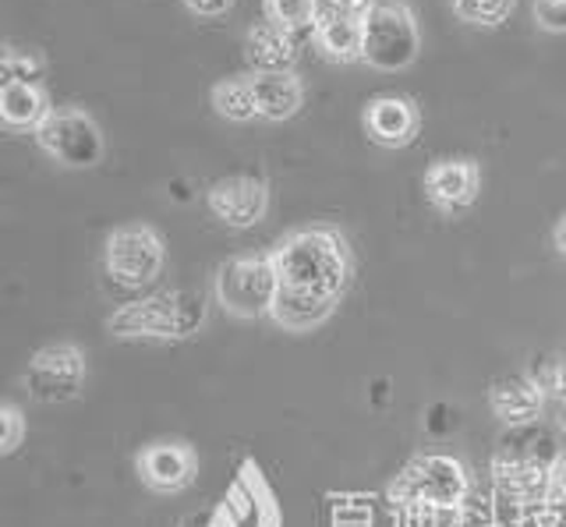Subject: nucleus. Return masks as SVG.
I'll use <instances>...</instances> for the list:
<instances>
[{
    "mask_svg": "<svg viewBox=\"0 0 566 527\" xmlns=\"http://www.w3.org/2000/svg\"><path fill=\"white\" fill-rule=\"evenodd\" d=\"M270 252H273L283 291L305 294L323 305L340 308L354 280V252L340 226H333V223L294 226V231L283 234Z\"/></svg>",
    "mask_w": 566,
    "mask_h": 527,
    "instance_id": "1",
    "label": "nucleus"
},
{
    "mask_svg": "<svg viewBox=\"0 0 566 527\" xmlns=\"http://www.w3.org/2000/svg\"><path fill=\"white\" fill-rule=\"evenodd\" d=\"M206 319L209 305L199 291L167 287L120 305L106 319V329L120 340H188L195 333H202Z\"/></svg>",
    "mask_w": 566,
    "mask_h": 527,
    "instance_id": "2",
    "label": "nucleus"
},
{
    "mask_svg": "<svg viewBox=\"0 0 566 527\" xmlns=\"http://www.w3.org/2000/svg\"><path fill=\"white\" fill-rule=\"evenodd\" d=\"M280 273L273 252H244L230 255L212 273V297L234 319H262L280 297Z\"/></svg>",
    "mask_w": 566,
    "mask_h": 527,
    "instance_id": "3",
    "label": "nucleus"
},
{
    "mask_svg": "<svg viewBox=\"0 0 566 527\" xmlns=\"http://www.w3.org/2000/svg\"><path fill=\"white\" fill-rule=\"evenodd\" d=\"M468 471L457 456L447 453H424L415 456L394 482H389L386 496L397 506L411 509H457L468 499Z\"/></svg>",
    "mask_w": 566,
    "mask_h": 527,
    "instance_id": "4",
    "label": "nucleus"
},
{
    "mask_svg": "<svg viewBox=\"0 0 566 527\" xmlns=\"http://www.w3.org/2000/svg\"><path fill=\"white\" fill-rule=\"evenodd\" d=\"M421 54V25L407 0H379L365 19V61L371 72L394 75Z\"/></svg>",
    "mask_w": 566,
    "mask_h": 527,
    "instance_id": "5",
    "label": "nucleus"
},
{
    "mask_svg": "<svg viewBox=\"0 0 566 527\" xmlns=\"http://www.w3.org/2000/svg\"><path fill=\"white\" fill-rule=\"evenodd\" d=\"M167 262L164 238L149 223H124L106 234L103 270L124 291H142L159 280Z\"/></svg>",
    "mask_w": 566,
    "mask_h": 527,
    "instance_id": "6",
    "label": "nucleus"
},
{
    "mask_svg": "<svg viewBox=\"0 0 566 527\" xmlns=\"http://www.w3.org/2000/svg\"><path fill=\"white\" fill-rule=\"evenodd\" d=\"M35 146H40L53 164L67 170H93L99 167L106 152L96 117L82 107H53L50 117L35 128Z\"/></svg>",
    "mask_w": 566,
    "mask_h": 527,
    "instance_id": "7",
    "label": "nucleus"
},
{
    "mask_svg": "<svg viewBox=\"0 0 566 527\" xmlns=\"http://www.w3.org/2000/svg\"><path fill=\"white\" fill-rule=\"evenodd\" d=\"M206 527H283L276 492L252 456L230 478L220 503L212 506Z\"/></svg>",
    "mask_w": 566,
    "mask_h": 527,
    "instance_id": "8",
    "label": "nucleus"
},
{
    "mask_svg": "<svg viewBox=\"0 0 566 527\" xmlns=\"http://www.w3.org/2000/svg\"><path fill=\"white\" fill-rule=\"evenodd\" d=\"M85 379H88V361H85V350L78 344H46L40 347L35 355L29 358L25 368V393L40 403H67V400H78L85 390Z\"/></svg>",
    "mask_w": 566,
    "mask_h": 527,
    "instance_id": "9",
    "label": "nucleus"
},
{
    "mask_svg": "<svg viewBox=\"0 0 566 527\" xmlns=\"http://www.w3.org/2000/svg\"><path fill=\"white\" fill-rule=\"evenodd\" d=\"M135 471L142 485L159 496H174L185 492L199 478V453H195L185 439H153L138 450Z\"/></svg>",
    "mask_w": 566,
    "mask_h": 527,
    "instance_id": "10",
    "label": "nucleus"
},
{
    "mask_svg": "<svg viewBox=\"0 0 566 527\" xmlns=\"http://www.w3.org/2000/svg\"><path fill=\"white\" fill-rule=\"evenodd\" d=\"M424 199L442 217H460L482 196V164L471 156H442L424 170Z\"/></svg>",
    "mask_w": 566,
    "mask_h": 527,
    "instance_id": "11",
    "label": "nucleus"
},
{
    "mask_svg": "<svg viewBox=\"0 0 566 527\" xmlns=\"http://www.w3.org/2000/svg\"><path fill=\"white\" fill-rule=\"evenodd\" d=\"M206 205L230 231H248L270 213V185L252 173H230V178L209 185Z\"/></svg>",
    "mask_w": 566,
    "mask_h": 527,
    "instance_id": "12",
    "label": "nucleus"
},
{
    "mask_svg": "<svg viewBox=\"0 0 566 527\" xmlns=\"http://www.w3.org/2000/svg\"><path fill=\"white\" fill-rule=\"evenodd\" d=\"M361 128L382 149H407L421 135V110L411 96L386 93L368 99L361 110Z\"/></svg>",
    "mask_w": 566,
    "mask_h": 527,
    "instance_id": "13",
    "label": "nucleus"
},
{
    "mask_svg": "<svg viewBox=\"0 0 566 527\" xmlns=\"http://www.w3.org/2000/svg\"><path fill=\"white\" fill-rule=\"evenodd\" d=\"M545 386L531 376H503L489 386V408L510 429L535 425L545 408Z\"/></svg>",
    "mask_w": 566,
    "mask_h": 527,
    "instance_id": "14",
    "label": "nucleus"
},
{
    "mask_svg": "<svg viewBox=\"0 0 566 527\" xmlns=\"http://www.w3.org/2000/svg\"><path fill=\"white\" fill-rule=\"evenodd\" d=\"M301 36L273 22H255L244 32V61L252 72H291Z\"/></svg>",
    "mask_w": 566,
    "mask_h": 527,
    "instance_id": "15",
    "label": "nucleus"
},
{
    "mask_svg": "<svg viewBox=\"0 0 566 527\" xmlns=\"http://www.w3.org/2000/svg\"><path fill=\"white\" fill-rule=\"evenodd\" d=\"M50 96L43 85L22 82V78H4L0 82V120L8 131H32L50 117Z\"/></svg>",
    "mask_w": 566,
    "mask_h": 527,
    "instance_id": "16",
    "label": "nucleus"
},
{
    "mask_svg": "<svg viewBox=\"0 0 566 527\" xmlns=\"http://www.w3.org/2000/svg\"><path fill=\"white\" fill-rule=\"evenodd\" d=\"M252 75V89H255V107H259V117L262 120H291L301 103H305V82L301 75L291 72H248Z\"/></svg>",
    "mask_w": 566,
    "mask_h": 527,
    "instance_id": "17",
    "label": "nucleus"
},
{
    "mask_svg": "<svg viewBox=\"0 0 566 527\" xmlns=\"http://www.w3.org/2000/svg\"><path fill=\"white\" fill-rule=\"evenodd\" d=\"M315 50L333 64L365 61V19H315L312 29Z\"/></svg>",
    "mask_w": 566,
    "mask_h": 527,
    "instance_id": "18",
    "label": "nucleus"
},
{
    "mask_svg": "<svg viewBox=\"0 0 566 527\" xmlns=\"http://www.w3.org/2000/svg\"><path fill=\"white\" fill-rule=\"evenodd\" d=\"M333 315H336V305H323V302H315V297L280 291L270 319L287 333H312L318 326H326Z\"/></svg>",
    "mask_w": 566,
    "mask_h": 527,
    "instance_id": "19",
    "label": "nucleus"
},
{
    "mask_svg": "<svg viewBox=\"0 0 566 527\" xmlns=\"http://www.w3.org/2000/svg\"><path fill=\"white\" fill-rule=\"evenodd\" d=\"M212 110H217L230 125H248V120L259 117L255 107V89H252V75H234V78H220L209 93Z\"/></svg>",
    "mask_w": 566,
    "mask_h": 527,
    "instance_id": "20",
    "label": "nucleus"
},
{
    "mask_svg": "<svg viewBox=\"0 0 566 527\" xmlns=\"http://www.w3.org/2000/svg\"><path fill=\"white\" fill-rule=\"evenodd\" d=\"M262 14H265V22L287 29L294 36H305V32L312 36L318 4L315 0H262Z\"/></svg>",
    "mask_w": 566,
    "mask_h": 527,
    "instance_id": "21",
    "label": "nucleus"
},
{
    "mask_svg": "<svg viewBox=\"0 0 566 527\" xmlns=\"http://www.w3.org/2000/svg\"><path fill=\"white\" fill-rule=\"evenodd\" d=\"M453 8V19H460L464 25H474V29H500L513 8H517V0H450Z\"/></svg>",
    "mask_w": 566,
    "mask_h": 527,
    "instance_id": "22",
    "label": "nucleus"
},
{
    "mask_svg": "<svg viewBox=\"0 0 566 527\" xmlns=\"http://www.w3.org/2000/svg\"><path fill=\"white\" fill-rule=\"evenodd\" d=\"M4 78H22V82H35L43 85V75H46V61L43 54H35V50H25L18 43H8L4 46Z\"/></svg>",
    "mask_w": 566,
    "mask_h": 527,
    "instance_id": "23",
    "label": "nucleus"
},
{
    "mask_svg": "<svg viewBox=\"0 0 566 527\" xmlns=\"http://www.w3.org/2000/svg\"><path fill=\"white\" fill-rule=\"evenodd\" d=\"M318 19H368L379 0H315Z\"/></svg>",
    "mask_w": 566,
    "mask_h": 527,
    "instance_id": "24",
    "label": "nucleus"
},
{
    "mask_svg": "<svg viewBox=\"0 0 566 527\" xmlns=\"http://www.w3.org/2000/svg\"><path fill=\"white\" fill-rule=\"evenodd\" d=\"M535 25L542 32L563 36L566 32V0H535Z\"/></svg>",
    "mask_w": 566,
    "mask_h": 527,
    "instance_id": "25",
    "label": "nucleus"
},
{
    "mask_svg": "<svg viewBox=\"0 0 566 527\" xmlns=\"http://www.w3.org/2000/svg\"><path fill=\"white\" fill-rule=\"evenodd\" d=\"M29 425H25V414L14 408V403H4V435H0V453L11 456L18 446H22Z\"/></svg>",
    "mask_w": 566,
    "mask_h": 527,
    "instance_id": "26",
    "label": "nucleus"
},
{
    "mask_svg": "<svg viewBox=\"0 0 566 527\" xmlns=\"http://www.w3.org/2000/svg\"><path fill=\"white\" fill-rule=\"evenodd\" d=\"M545 503L548 506H566V453H559V461L548 467L545 478Z\"/></svg>",
    "mask_w": 566,
    "mask_h": 527,
    "instance_id": "27",
    "label": "nucleus"
},
{
    "mask_svg": "<svg viewBox=\"0 0 566 527\" xmlns=\"http://www.w3.org/2000/svg\"><path fill=\"white\" fill-rule=\"evenodd\" d=\"M181 4L195 19H223V14L234 8V0H181Z\"/></svg>",
    "mask_w": 566,
    "mask_h": 527,
    "instance_id": "28",
    "label": "nucleus"
},
{
    "mask_svg": "<svg viewBox=\"0 0 566 527\" xmlns=\"http://www.w3.org/2000/svg\"><path fill=\"white\" fill-rule=\"evenodd\" d=\"M542 386L553 397H559V400H566V355L563 358H556V365L548 368L545 372V379H542Z\"/></svg>",
    "mask_w": 566,
    "mask_h": 527,
    "instance_id": "29",
    "label": "nucleus"
},
{
    "mask_svg": "<svg viewBox=\"0 0 566 527\" xmlns=\"http://www.w3.org/2000/svg\"><path fill=\"white\" fill-rule=\"evenodd\" d=\"M553 244H556V252L566 259V213L556 220V226H553Z\"/></svg>",
    "mask_w": 566,
    "mask_h": 527,
    "instance_id": "30",
    "label": "nucleus"
},
{
    "mask_svg": "<svg viewBox=\"0 0 566 527\" xmlns=\"http://www.w3.org/2000/svg\"><path fill=\"white\" fill-rule=\"evenodd\" d=\"M559 429L566 432V400H563V411H559Z\"/></svg>",
    "mask_w": 566,
    "mask_h": 527,
    "instance_id": "31",
    "label": "nucleus"
},
{
    "mask_svg": "<svg viewBox=\"0 0 566 527\" xmlns=\"http://www.w3.org/2000/svg\"><path fill=\"white\" fill-rule=\"evenodd\" d=\"M181 527H202V524H195V520H185Z\"/></svg>",
    "mask_w": 566,
    "mask_h": 527,
    "instance_id": "32",
    "label": "nucleus"
}]
</instances>
